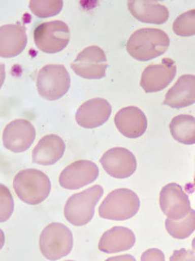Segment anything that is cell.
Returning a JSON list of instances; mask_svg holds the SVG:
<instances>
[{
	"instance_id": "obj_1",
	"label": "cell",
	"mask_w": 195,
	"mask_h": 261,
	"mask_svg": "<svg viewBox=\"0 0 195 261\" xmlns=\"http://www.w3.org/2000/svg\"><path fill=\"white\" fill-rule=\"evenodd\" d=\"M170 39L165 31L144 28L135 31L128 39L126 49L133 58L147 61L162 55L169 48Z\"/></svg>"
},
{
	"instance_id": "obj_2",
	"label": "cell",
	"mask_w": 195,
	"mask_h": 261,
	"mask_svg": "<svg viewBox=\"0 0 195 261\" xmlns=\"http://www.w3.org/2000/svg\"><path fill=\"white\" fill-rule=\"evenodd\" d=\"M16 195L29 205H38L48 197L51 184L48 176L37 169H24L16 174L13 180Z\"/></svg>"
},
{
	"instance_id": "obj_3",
	"label": "cell",
	"mask_w": 195,
	"mask_h": 261,
	"mask_svg": "<svg viewBox=\"0 0 195 261\" xmlns=\"http://www.w3.org/2000/svg\"><path fill=\"white\" fill-rule=\"evenodd\" d=\"M103 194L102 186H93L73 194L65 204L63 213L66 220L75 226H83L90 222L94 215V207Z\"/></svg>"
},
{
	"instance_id": "obj_4",
	"label": "cell",
	"mask_w": 195,
	"mask_h": 261,
	"mask_svg": "<svg viewBox=\"0 0 195 261\" xmlns=\"http://www.w3.org/2000/svg\"><path fill=\"white\" fill-rule=\"evenodd\" d=\"M140 207V200L134 191L128 189L113 190L106 197L100 206L102 218L125 220L132 218Z\"/></svg>"
},
{
	"instance_id": "obj_5",
	"label": "cell",
	"mask_w": 195,
	"mask_h": 261,
	"mask_svg": "<svg viewBox=\"0 0 195 261\" xmlns=\"http://www.w3.org/2000/svg\"><path fill=\"white\" fill-rule=\"evenodd\" d=\"M73 246L71 231L59 223H51L41 233L39 247L43 256L56 260L69 255Z\"/></svg>"
},
{
	"instance_id": "obj_6",
	"label": "cell",
	"mask_w": 195,
	"mask_h": 261,
	"mask_svg": "<svg viewBox=\"0 0 195 261\" xmlns=\"http://www.w3.org/2000/svg\"><path fill=\"white\" fill-rule=\"evenodd\" d=\"M70 76L62 65H47L37 75V88L46 100H56L63 97L70 88Z\"/></svg>"
},
{
	"instance_id": "obj_7",
	"label": "cell",
	"mask_w": 195,
	"mask_h": 261,
	"mask_svg": "<svg viewBox=\"0 0 195 261\" xmlns=\"http://www.w3.org/2000/svg\"><path fill=\"white\" fill-rule=\"evenodd\" d=\"M35 44L46 53H57L64 49L70 39V31L66 23L54 20L42 23L34 32Z\"/></svg>"
},
{
	"instance_id": "obj_8",
	"label": "cell",
	"mask_w": 195,
	"mask_h": 261,
	"mask_svg": "<svg viewBox=\"0 0 195 261\" xmlns=\"http://www.w3.org/2000/svg\"><path fill=\"white\" fill-rule=\"evenodd\" d=\"M76 74L86 80H100L105 77L108 61L105 53L97 46L84 49L71 65Z\"/></svg>"
},
{
	"instance_id": "obj_9",
	"label": "cell",
	"mask_w": 195,
	"mask_h": 261,
	"mask_svg": "<svg viewBox=\"0 0 195 261\" xmlns=\"http://www.w3.org/2000/svg\"><path fill=\"white\" fill-rule=\"evenodd\" d=\"M36 137L35 126L25 119H16L7 125L3 133V142L8 150L22 153L32 145Z\"/></svg>"
},
{
	"instance_id": "obj_10",
	"label": "cell",
	"mask_w": 195,
	"mask_h": 261,
	"mask_svg": "<svg viewBox=\"0 0 195 261\" xmlns=\"http://www.w3.org/2000/svg\"><path fill=\"white\" fill-rule=\"evenodd\" d=\"M99 174L95 163L89 160H78L61 172L59 185L66 190H78L94 181Z\"/></svg>"
},
{
	"instance_id": "obj_11",
	"label": "cell",
	"mask_w": 195,
	"mask_h": 261,
	"mask_svg": "<svg viewBox=\"0 0 195 261\" xmlns=\"http://www.w3.org/2000/svg\"><path fill=\"white\" fill-rule=\"evenodd\" d=\"M161 210L169 219L181 220L190 212L189 197L177 184L171 183L162 188L159 195Z\"/></svg>"
},
{
	"instance_id": "obj_12",
	"label": "cell",
	"mask_w": 195,
	"mask_h": 261,
	"mask_svg": "<svg viewBox=\"0 0 195 261\" xmlns=\"http://www.w3.org/2000/svg\"><path fill=\"white\" fill-rule=\"evenodd\" d=\"M100 163L108 175L118 179L129 177L137 169L136 158L121 147L107 151L100 159Z\"/></svg>"
},
{
	"instance_id": "obj_13",
	"label": "cell",
	"mask_w": 195,
	"mask_h": 261,
	"mask_svg": "<svg viewBox=\"0 0 195 261\" xmlns=\"http://www.w3.org/2000/svg\"><path fill=\"white\" fill-rule=\"evenodd\" d=\"M177 73L173 60L165 58L159 64L149 65L142 73L141 87L146 92H157L167 88Z\"/></svg>"
},
{
	"instance_id": "obj_14",
	"label": "cell",
	"mask_w": 195,
	"mask_h": 261,
	"mask_svg": "<svg viewBox=\"0 0 195 261\" xmlns=\"http://www.w3.org/2000/svg\"><path fill=\"white\" fill-rule=\"evenodd\" d=\"M112 114V106L103 98H93L80 106L76 121L84 128H95L104 124Z\"/></svg>"
},
{
	"instance_id": "obj_15",
	"label": "cell",
	"mask_w": 195,
	"mask_h": 261,
	"mask_svg": "<svg viewBox=\"0 0 195 261\" xmlns=\"http://www.w3.org/2000/svg\"><path fill=\"white\" fill-rule=\"evenodd\" d=\"M114 121L118 130L128 138L142 137L147 128L146 115L135 106H128L119 110Z\"/></svg>"
},
{
	"instance_id": "obj_16",
	"label": "cell",
	"mask_w": 195,
	"mask_h": 261,
	"mask_svg": "<svg viewBox=\"0 0 195 261\" xmlns=\"http://www.w3.org/2000/svg\"><path fill=\"white\" fill-rule=\"evenodd\" d=\"M27 44L25 29L20 24H5L0 28V56L5 58L16 57Z\"/></svg>"
},
{
	"instance_id": "obj_17",
	"label": "cell",
	"mask_w": 195,
	"mask_h": 261,
	"mask_svg": "<svg viewBox=\"0 0 195 261\" xmlns=\"http://www.w3.org/2000/svg\"><path fill=\"white\" fill-rule=\"evenodd\" d=\"M195 103V75L185 74L179 77L177 83L165 96L164 105L175 109L185 108Z\"/></svg>"
},
{
	"instance_id": "obj_18",
	"label": "cell",
	"mask_w": 195,
	"mask_h": 261,
	"mask_svg": "<svg viewBox=\"0 0 195 261\" xmlns=\"http://www.w3.org/2000/svg\"><path fill=\"white\" fill-rule=\"evenodd\" d=\"M65 144L56 135H47L41 139L32 150V162L39 165L55 164L63 157Z\"/></svg>"
},
{
	"instance_id": "obj_19",
	"label": "cell",
	"mask_w": 195,
	"mask_h": 261,
	"mask_svg": "<svg viewBox=\"0 0 195 261\" xmlns=\"http://www.w3.org/2000/svg\"><path fill=\"white\" fill-rule=\"evenodd\" d=\"M135 242L136 238L133 231L125 227L116 226L104 232L100 239L99 249L108 254L121 252L132 248Z\"/></svg>"
},
{
	"instance_id": "obj_20",
	"label": "cell",
	"mask_w": 195,
	"mask_h": 261,
	"mask_svg": "<svg viewBox=\"0 0 195 261\" xmlns=\"http://www.w3.org/2000/svg\"><path fill=\"white\" fill-rule=\"evenodd\" d=\"M128 8L131 14L142 22L161 24L169 19L168 8L155 1H128Z\"/></svg>"
},
{
	"instance_id": "obj_21",
	"label": "cell",
	"mask_w": 195,
	"mask_h": 261,
	"mask_svg": "<svg viewBox=\"0 0 195 261\" xmlns=\"http://www.w3.org/2000/svg\"><path fill=\"white\" fill-rule=\"evenodd\" d=\"M171 134L173 138L184 145L195 144V118L187 114L176 116L171 121Z\"/></svg>"
},
{
	"instance_id": "obj_22",
	"label": "cell",
	"mask_w": 195,
	"mask_h": 261,
	"mask_svg": "<svg viewBox=\"0 0 195 261\" xmlns=\"http://www.w3.org/2000/svg\"><path fill=\"white\" fill-rule=\"evenodd\" d=\"M165 227L169 234L174 239H186L195 230V211L191 209L189 214L181 220L167 219Z\"/></svg>"
},
{
	"instance_id": "obj_23",
	"label": "cell",
	"mask_w": 195,
	"mask_h": 261,
	"mask_svg": "<svg viewBox=\"0 0 195 261\" xmlns=\"http://www.w3.org/2000/svg\"><path fill=\"white\" fill-rule=\"evenodd\" d=\"M61 0H32L29 2L31 12L40 18L56 16L63 8Z\"/></svg>"
},
{
	"instance_id": "obj_24",
	"label": "cell",
	"mask_w": 195,
	"mask_h": 261,
	"mask_svg": "<svg viewBox=\"0 0 195 261\" xmlns=\"http://www.w3.org/2000/svg\"><path fill=\"white\" fill-rule=\"evenodd\" d=\"M173 31L179 36L195 35V9L187 11L175 20Z\"/></svg>"
},
{
	"instance_id": "obj_25",
	"label": "cell",
	"mask_w": 195,
	"mask_h": 261,
	"mask_svg": "<svg viewBox=\"0 0 195 261\" xmlns=\"http://www.w3.org/2000/svg\"><path fill=\"white\" fill-rule=\"evenodd\" d=\"M13 198L8 188L0 186V221L4 222L10 218L13 212Z\"/></svg>"
},
{
	"instance_id": "obj_26",
	"label": "cell",
	"mask_w": 195,
	"mask_h": 261,
	"mask_svg": "<svg viewBox=\"0 0 195 261\" xmlns=\"http://www.w3.org/2000/svg\"><path fill=\"white\" fill-rule=\"evenodd\" d=\"M141 259L142 260L164 261L165 258L162 251L157 250V249H150L142 254Z\"/></svg>"
},
{
	"instance_id": "obj_27",
	"label": "cell",
	"mask_w": 195,
	"mask_h": 261,
	"mask_svg": "<svg viewBox=\"0 0 195 261\" xmlns=\"http://www.w3.org/2000/svg\"><path fill=\"white\" fill-rule=\"evenodd\" d=\"M111 259H117V260H119V259H132V260H134V258H133V257L128 256V255H126V256H120V257H114V258H109L108 259V260H111Z\"/></svg>"
},
{
	"instance_id": "obj_28",
	"label": "cell",
	"mask_w": 195,
	"mask_h": 261,
	"mask_svg": "<svg viewBox=\"0 0 195 261\" xmlns=\"http://www.w3.org/2000/svg\"><path fill=\"white\" fill-rule=\"evenodd\" d=\"M192 248H193V251L195 252V238L193 239V242H192Z\"/></svg>"
},
{
	"instance_id": "obj_29",
	"label": "cell",
	"mask_w": 195,
	"mask_h": 261,
	"mask_svg": "<svg viewBox=\"0 0 195 261\" xmlns=\"http://www.w3.org/2000/svg\"><path fill=\"white\" fill-rule=\"evenodd\" d=\"M193 185H194V188H195V176H194V179H193Z\"/></svg>"
}]
</instances>
